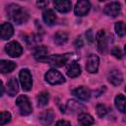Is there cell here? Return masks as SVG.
Wrapping results in <instances>:
<instances>
[{
    "mask_svg": "<svg viewBox=\"0 0 126 126\" xmlns=\"http://www.w3.org/2000/svg\"><path fill=\"white\" fill-rule=\"evenodd\" d=\"M86 37H87V39H88V41H89L90 43H93V42H94V34H93V31H92V30H88V31H87V32H86Z\"/></svg>",
    "mask_w": 126,
    "mask_h": 126,
    "instance_id": "obj_30",
    "label": "cell"
},
{
    "mask_svg": "<svg viewBox=\"0 0 126 126\" xmlns=\"http://www.w3.org/2000/svg\"><path fill=\"white\" fill-rule=\"evenodd\" d=\"M36 100H37V105L38 106H44V105H46L48 103V100H49V94H48V93H46V92L40 93L37 95Z\"/></svg>",
    "mask_w": 126,
    "mask_h": 126,
    "instance_id": "obj_24",
    "label": "cell"
},
{
    "mask_svg": "<svg viewBox=\"0 0 126 126\" xmlns=\"http://www.w3.org/2000/svg\"><path fill=\"white\" fill-rule=\"evenodd\" d=\"M72 94L82 100H89L91 97V92L87 87H79L73 90Z\"/></svg>",
    "mask_w": 126,
    "mask_h": 126,
    "instance_id": "obj_12",
    "label": "cell"
},
{
    "mask_svg": "<svg viewBox=\"0 0 126 126\" xmlns=\"http://www.w3.org/2000/svg\"><path fill=\"white\" fill-rule=\"evenodd\" d=\"M124 50H125V53H126V45H125V47H124Z\"/></svg>",
    "mask_w": 126,
    "mask_h": 126,
    "instance_id": "obj_34",
    "label": "cell"
},
{
    "mask_svg": "<svg viewBox=\"0 0 126 126\" xmlns=\"http://www.w3.org/2000/svg\"><path fill=\"white\" fill-rule=\"evenodd\" d=\"M68 40V34L67 32H57L54 35V41L56 44L58 45H62V44H65Z\"/></svg>",
    "mask_w": 126,
    "mask_h": 126,
    "instance_id": "obj_23",
    "label": "cell"
},
{
    "mask_svg": "<svg viewBox=\"0 0 126 126\" xmlns=\"http://www.w3.org/2000/svg\"><path fill=\"white\" fill-rule=\"evenodd\" d=\"M70 56H71V54H69V53H67V54H56V55H50V56L43 57V58L39 59L38 61L47 62L48 64H50L52 66H55V67H62L63 65H65L67 63Z\"/></svg>",
    "mask_w": 126,
    "mask_h": 126,
    "instance_id": "obj_2",
    "label": "cell"
},
{
    "mask_svg": "<svg viewBox=\"0 0 126 126\" xmlns=\"http://www.w3.org/2000/svg\"><path fill=\"white\" fill-rule=\"evenodd\" d=\"M10 120H11V114L8 111H2L1 112V118H0V124H1V126H3L6 123L10 122Z\"/></svg>",
    "mask_w": 126,
    "mask_h": 126,
    "instance_id": "obj_28",
    "label": "cell"
},
{
    "mask_svg": "<svg viewBox=\"0 0 126 126\" xmlns=\"http://www.w3.org/2000/svg\"><path fill=\"white\" fill-rule=\"evenodd\" d=\"M75 46L77 47V48H81L82 46H83V40H82V38H81V36H79V37H77V39L75 40Z\"/></svg>",
    "mask_w": 126,
    "mask_h": 126,
    "instance_id": "obj_31",
    "label": "cell"
},
{
    "mask_svg": "<svg viewBox=\"0 0 126 126\" xmlns=\"http://www.w3.org/2000/svg\"><path fill=\"white\" fill-rule=\"evenodd\" d=\"M80 74H81L80 65L75 61H72L71 63H69V65L67 66V75L70 78H76Z\"/></svg>",
    "mask_w": 126,
    "mask_h": 126,
    "instance_id": "obj_15",
    "label": "cell"
},
{
    "mask_svg": "<svg viewBox=\"0 0 126 126\" xmlns=\"http://www.w3.org/2000/svg\"><path fill=\"white\" fill-rule=\"evenodd\" d=\"M7 12H8V15L9 17L18 25H22V24H25L28 19H29V14L28 12L22 8L21 6L19 5H16V4H11L7 7Z\"/></svg>",
    "mask_w": 126,
    "mask_h": 126,
    "instance_id": "obj_1",
    "label": "cell"
},
{
    "mask_svg": "<svg viewBox=\"0 0 126 126\" xmlns=\"http://www.w3.org/2000/svg\"><path fill=\"white\" fill-rule=\"evenodd\" d=\"M20 82L22 85V89L25 92H29L32 87V79L30 71L28 69H22L20 72Z\"/></svg>",
    "mask_w": 126,
    "mask_h": 126,
    "instance_id": "obj_5",
    "label": "cell"
},
{
    "mask_svg": "<svg viewBox=\"0 0 126 126\" xmlns=\"http://www.w3.org/2000/svg\"><path fill=\"white\" fill-rule=\"evenodd\" d=\"M120 10H121V6L118 2H110L108 3L105 7H104V13L107 15V16H110V17H116L119 15L120 13Z\"/></svg>",
    "mask_w": 126,
    "mask_h": 126,
    "instance_id": "obj_10",
    "label": "cell"
},
{
    "mask_svg": "<svg viewBox=\"0 0 126 126\" xmlns=\"http://www.w3.org/2000/svg\"><path fill=\"white\" fill-rule=\"evenodd\" d=\"M78 120L83 126H91L94 123V118L88 113H81L78 117Z\"/></svg>",
    "mask_w": 126,
    "mask_h": 126,
    "instance_id": "obj_22",
    "label": "cell"
},
{
    "mask_svg": "<svg viewBox=\"0 0 126 126\" xmlns=\"http://www.w3.org/2000/svg\"><path fill=\"white\" fill-rule=\"evenodd\" d=\"M16 63L9 60H1L0 61V70L2 73H9L12 72L16 68Z\"/></svg>",
    "mask_w": 126,
    "mask_h": 126,
    "instance_id": "obj_21",
    "label": "cell"
},
{
    "mask_svg": "<svg viewBox=\"0 0 126 126\" xmlns=\"http://www.w3.org/2000/svg\"><path fill=\"white\" fill-rule=\"evenodd\" d=\"M111 53H112V55H114V57H116L118 59H121L122 58V52L119 49V47H117V46H114L111 49Z\"/></svg>",
    "mask_w": 126,
    "mask_h": 126,
    "instance_id": "obj_29",
    "label": "cell"
},
{
    "mask_svg": "<svg viewBox=\"0 0 126 126\" xmlns=\"http://www.w3.org/2000/svg\"><path fill=\"white\" fill-rule=\"evenodd\" d=\"M125 92H126V88H125Z\"/></svg>",
    "mask_w": 126,
    "mask_h": 126,
    "instance_id": "obj_35",
    "label": "cell"
},
{
    "mask_svg": "<svg viewBox=\"0 0 126 126\" xmlns=\"http://www.w3.org/2000/svg\"><path fill=\"white\" fill-rule=\"evenodd\" d=\"M45 81L50 85H59L65 82L64 76L55 69H50L45 74Z\"/></svg>",
    "mask_w": 126,
    "mask_h": 126,
    "instance_id": "obj_4",
    "label": "cell"
},
{
    "mask_svg": "<svg viewBox=\"0 0 126 126\" xmlns=\"http://www.w3.org/2000/svg\"><path fill=\"white\" fill-rule=\"evenodd\" d=\"M67 108H68V110H70L73 113L82 112V111H84L86 109V107L82 103H80V102H78V101H76L74 99L68 100V102H67Z\"/></svg>",
    "mask_w": 126,
    "mask_h": 126,
    "instance_id": "obj_19",
    "label": "cell"
},
{
    "mask_svg": "<svg viewBox=\"0 0 126 126\" xmlns=\"http://www.w3.org/2000/svg\"><path fill=\"white\" fill-rule=\"evenodd\" d=\"M46 54H47V48L45 46H37L35 47L34 51H33V56L39 60L43 57H46Z\"/></svg>",
    "mask_w": 126,
    "mask_h": 126,
    "instance_id": "obj_25",
    "label": "cell"
},
{
    "mask_svg": "<svg viewBox=\"0 0 126 126\" xmlns=\"http://www.w3.org/2000/svg\"><path fill=\"white\" fill-rule=\"evenodd\" d=\"M115 32L118 34V36L122 37L126 34V26L123 22H117L115 24Z\"/></svg>",
    "mask_w": 126,
    "mask_h": 126,
    "instance_id": "obj_26",
    "label": "cell"
},
{
    "mask_svg": "<svg viewBox=\"0 0 126 126\" xmlns=\"http://www.w3.org/2000/svg\"><path fill=\"white\" fill-rule=\"evenodd\" d=\"M91 8V3L87 0L78 1L75 6V14L77 16H85L89 13Z\"/></svg>",
    "mask_w": 126,
    "mask_h": 126,
    "instance_id": "obj_9",
    "label": "cell"
},
{
    "mask_svg": "<svg viewBox=\"0 0 126 126\" xmlns=\"http://www.w3.org/2000/svg\"><path fill=\"white\" fill-rule=\"evenodd\" d=\"M122 74L116 70V69H113L111 70L109 73H108V81L113 85V86H118L122 83Z\"/></svg>",
    "mask_w": 126,
    "mask_h": 126,
    "instance_id": "obj_14",
    "label": "cell"
},
{
    "mask_svg": "<svg viewBox=\"0 0 126 126\" xmlns=\"http://www.w3.org/2000/svg\"><path fill=\"white\" fill-rule=\"evenodd\" d=\"M19 92V87H18V82L16 78L12 77L9 79L7 82V94L10 96H15Z\"/></svg>",
    "mask_w": 126,
    "mask_h": 126,
    "instance_id": "obj_16",
    "label": "cell"
},
{
    "mask_svg": "<svg viewBox=\"0 0 126 126\" xmlns=\"http://www.w3.org/2000/svg\"><path fill=\"white\" fill-rule=\"evenodd\" d=\"M42 18H43L44 23L48 26L53 25L54 22L56 21V15H55L54 11L51 9H45L42 13Z\"/></svg>",
    "mask_w": 126,
    "mask_h": 126,
    "instance_id": "obj_18",
    "label": "cell"
},
{
    "mask_svg": "<svg viewBox=\"0 0 126 126\" xmlns=\"http://www.w3.org/2000/svg\"><path fill=\"white\" fill-rule=\"evenodd\" d=\"M54 119V112L52 109H46L43 110L39 114V121L44 126H49Z\"/></svg>",
    "mask_w": 126,
    "mask_h": 126,
    "instance_id": "obj_11",
    "label": "cell"
},
{
    "mask_svg": "<svg viewBox=\"0 0 126 126\" xmlns=\"http://www.w3.org/2000/svg\"><path fill=\"white\" fill-rule=\"evenodd\" d=\"M99 64V59L96 55L94 54H90L87 59V64H86V69L90 73H95L97 71Z\"/></svg>",
    "mask_w": 126,
    "mask_h": 126,
    "instance_id": "obj_8",
    "label": "cell"
},
{
    "mask_svg": "<svg viewBox=\"0 0 126 126\" xmlns=\"http://www.w3.org/2000/svg\"><path fill=\"white\" fill-rule=\"evenodd\" d=\"M108 108L104 105V104H97L96 105V113L99 117H103L106 115V113L108 112Z\"/></svg>",
    "mask_w": 126,
    "mask_h": 126,
    "instance_id": "obj_27",
    "label": "cell"
},
{
    "mask_svg": "<svg viewBox=\"0 0 126 126\" xmlns=\"http://www.w3.org/2000/svg\"><path fill=\"white\" fill-rule=\"evenodd\" d=\"M47 4H48V1L47 2H37L38 6H43V5H47Z\"/></svg>",
    "mask_w": 126,
    "mask_h": 126,
    "instance_id": "obj_33",
    "label": "cell"
},
{
    "mask_svg": "<svg viewBox=\"0 0 126 126\" xmlns=\"http://www.w3.org/2000/svg\"><path fill=\"white\" fill-rule=\"evenodd\" d=\"M16 104L19 107L20 113L22 115H29L32 113V106L28 98V96L22 94L20 96H18L17 100H16Z\"/></svg>",
    "mask_w": 126,
    "mask_h": 126,
    "instance_id": "obj_3",
    "label": "cell"
},
{
    "mask_svg": "<svg viewBox=\"0 0 126 126\" xmlns=\"http://www.w3.org/2000/svg\"><path fill=\"white\" fill-rule=\"evenodd\" d=\"M114 103L116 108L120 111V112H126V97L123 94H118L115 96L114 99Z\"/></svg>",
    "mask_w": 126,
    "mask_h": 126,
    "instance_id": "obj_20",
    "label": "cell"
},
{
    "mask_svg": "<svg viewBox=\"0 0 126 126\" xmlns=\"http://www.w3.org/2000/svg\"><path fill=\"white\" fill-rule=\"evenodd\" d=\"M14 33V30L11 24L9 23H3L1 25V38L3 40L9 39Z\"/></svg>",
    "mask_w": 126,
    "mask_h": 126,
    "instance_id": "obj_17",
    "label": "cell"
},
{
    "mask_svg": "<svg viewBox=\"0 0 126 126\" xmlns=\"http://www.w3.org/2000/svg\"><path fill=\"white\" fill-rule=\"evenodd\" d=\"M5 50L11 57H19L23 53V47L17 41H10L5 46Z\"/></svg>",
    "mask_w": 126,
    "mask_h": 126,
    "instance_id": "obj_6",
    "label": "cell"
},
{
    "mask_svg": "<svg viewBox=\"0 0 126 126\" xmlns=\"http://www.w3.org/2000/svg\"><path fill=\"white\" fill-rule=\"evenodd\" d=\"M96 41H97V48L100 53L105 54L107 51V37L105 35L104 31H98L96 33Z\"/></svg>",
    "mask_w": 126,
    "mask_h": 126,
    "instance_id": "obj_7",
    "label": "cell"
},
{
    "mask_svg": "<svg viewBox=\"0 0 126 126\" xmlns=\"http://www.w3.org/2000/svg\"><path fill=\"white\" fill-rule=\"evenodd\" d=\"M55 126H71V124L66 120H59V121H57Z\"/></svg>",
    "mask_w": 126,
    "mask_h": 126,
    "instance_id": "obj_32",
    "label": "cell"
},
{
    "mask_svg": "<svg viewBox=\"0 0 126 126\" xmlns=\"http://www.w3.org/2000/svg\"><path fill=\"white\" fill-rule=\"evenodd\" d=\"M54 6H55V9L60 13H67L71 10L72 3L71 1H68V0H57L54 2Z\"/></svg>",
    "mask_w": 126,
    "mask_h": 126,
    "instance_id": "obj_13",
    "label": "cell"
}]
</instances>
